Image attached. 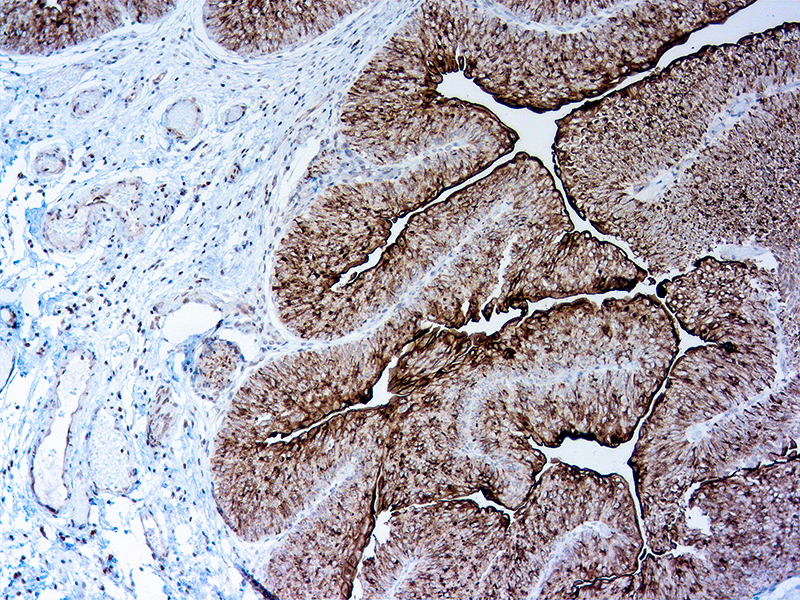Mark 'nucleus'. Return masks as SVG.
I'll return each instance as SVG.
<instances>
[{
  "label": "nucleus",
  "mask_w": 800,
  "mask_h": 600,
  "mask_svg": "<svg viewBox=\"0 0 800 600\" xmlns=\"http://www.w3.org/2000/svg\"><path fill=\"white\" fill-rule=\"evenodd\" d=\"M546 463L513 428L501 404L477 387L428 384L390 404L376 510L481 492L516 511Z\"/></svg>",
  "instance_id": "1"
},
{
  "label": "nucleus",
  "mask_w": 800,
  "mask_h": 600,
  "mask_svg": "<svg viewBox=\"0 0 800 600\" xmlns=\"http://www.w3.org/2000/svg\"><path fill=\"white\" fill-rule=\"evenodd\" d=\"M642 548L627 482L557 461L516 510L477 599H593L636 573Z\"/></svg>",
  "instance_id": "2"
},
{
  "label": "nucleus",
  "mask_w": 800,
  "mask_h": 600,
  "mask_svg": "<svg viewBox=\"0 0 800 600\" xmlns=\"http://www.w3.org/2000/svg\"><path fill=\"white\" fill-rule=\"evenodd\" d=\"M558 389L574 438H631L679 352L674 318L653 294L563 305Z\"/></svg>",
  "instance_id": "3"
},
{
  "label": "nucleus",
  "mask_w": 800,
  "mask_h": 600,
  "mask_svg": "<svg viewBox=\"0 0 800 600\" xmlns=\"http://www.w3.org/2000/svg\"><path fill=\"white\" fill-rule=\"evenodd\" d=\"M417 37L441 76L459 70L497 102L536 113L600 93L602 32L528 29L476 2L425 1L415 9Z\"/></svg>",
  "instance_id": "4"
},
{
  "label": "nucleus",
  "mask_w": 800,
  "mask_h": 600,
  "mask_svg": "<svg viewBox=\"0 0 800 600\" xmlns=\"http://www.w3.org/2000/svg\"><path fill=\"white\" fill-rule=\"evenodd\" d=\"M427 70L409 73L341 127L348 146L431 201L511 153L519 139L483 105L441 94Z\"/></svg>",
  "instance_id": "5"
},
{
  "label": "nucleus",
  "mask_w": 800,
  "mask_h": 600,
  "mask_svg": "<svg viewBox=\"0 0 800 600\" xmlns=\"http://www.w3.org/2000/svg\"><path fill=\"white\" fill-rule=\"evenodd\" d=\"M510 522L504 511L470 499L396 510L361 570L365 598L477 599Z\"/></svg>",
  "instance_id": "6"
},
{
  "label": "nucleus",
  "mask_w": 800,
  "mask_h": 600,
  "mask_svg": "<svg viewBox=\"0 0 800 600\" xmlns=\"http://www.w3.org/2000/svg\"><path fill=\"white\" fill-rule=\"evenodd\" d=\"M379 468L365 465L297 526L270 563L280 598H346L374 526Z\"/></svg>",
  "instance_id": "7"
},
{
  "label": "nucleus",
  "mask_w": 800,
  "mask_h": 600,
  "mask_svg": "<svg viewBox=\"0 0 800 600\" xmlns=\"http://www.w3.org/2000/svg\"><path fill=\"white\" fill-rule=\"evenodd\" d=\"M779 326L778 320L758 321L719 343L688 349L671 366L651 413L665 418L720 414L771 389Z\"/></svg>",
  "instance_id": "8"
},
{
  "label": "nucleus",
  "mask_w": 800,
  "mask_h": 600,
  "mask_svg": "<svg viewBox=\"0 0 800 600\" xmlns=\"http://www.w3.org/2000/svg\"><path fill=\"white\" fill-rule=\"evenodd\" d=\"M365 4L363 1H209L204 22L222 46L264 55L312 40Z\"/></svg>",
  "instance_id": "9"
},
{
  "label": "nucleus",
  "mask_w": 800,
  "mask_h": 600,
  "mask_svg": "<svg viewBox=\"0 0 800 600\" xmlns=\"http://www.w3.org/2000/svg\"><path fill=\"white\" fill-rule=\"evenodd\" d=\"M691 267L661 281L656 294L681 328L698 338L717 321L782 295L778 276L751 260L704 256Z\"/></svg>",
  "instance_id": "10"
},
{
  "label": "nucleus",
  "mask_w": 800,
  "mask_h": 600,
  "mask_svg": "<svg viewBox=\"0 0 800 600\" xmlns=\"http://www.w3.org/2000/svg\"><path fill=\"white\" fill-rule=\"evenodd\" d=\"M476 352H477V350H475V349H474V350H471V351L469 352V356H470V357H474V355L476 354Z\"/></svg>",
  "instance_id": "11"
}]
</instances>
